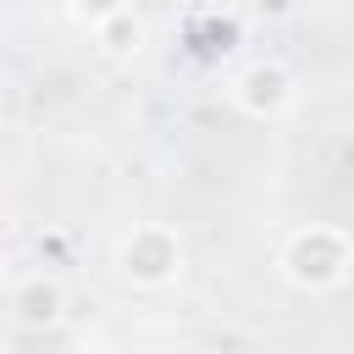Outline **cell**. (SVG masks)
I'll return each mask as SVG.
<instances>
[{
	"instance_id": "3",
	"label": "cell",
	"mask_w": 354,
	"mask_h": 354,
	"mask_svg": "<svg viewBox=\"0 0 354 354\" xmlns=\"http://www.w3.org/2000/svg\"><path fill=\"white\" fill-rule=\"evenodd\" d=\"M227 100H232L243 116L271 122V116H282V111L299 100V77H293L288 61H277V55H254V61H243V66L232 72Z\"/></svg>"
},
{
	"instance_id": "2",
	"label": "cell",
	"mask_w": 354,
	"mask_h": 354,
	"mask_svg": "<svg viewBox=\"0 0 354 354\" xmlns=\"http://www.w3.org/2000/svg\"><path fill=\"white\" fill-rule=\"evenodd\" d=\"M111 266H116V277H122L127 288L160 293V288H171V282L188 271V243H183V232H177L171 221H138V227L122 232Z\"/></svg>"
},
{
	"instance_id": "1",
	"label": "cell",
	"mask_w": 354,
	"mask_h": 354,
	"mask_svg": "<svg viewBox=\"0 0 354 354\" xmlns=\"http://www.w3.org/2000/svg\"><path fill=\"white\" fill-rule=\"evenodd\" d=\"M354 271V232L332 221H304L277 249V277L299 293H332Z\"/></svg>"
},
{
	"instance_id": "7",
	"label": "cell",
	"mask_w": 354,
	"mask_h": 354,
	"mask_svg": "<svg viewBox=\"0 0 354 354\" xmlns=\"http://www.w3.org/2000/svg\"><path fill=\"white\" fill-rule=\"evenodd\" d=\"M149 354H166V348H149Z\"/></svg>"
},
{
	"instance_id": "4",
	"label": "cell",
	"mask_w": 354,
	"mask_h": 354,
	"mask_svg": "<svg viewBox=\"0 0 354 354\" xmlns=\"http://www.w3.org/2000/svg\"><path fill=\"white\" fill-rule=\"evenodd\" d=\"M88 39H94V50H100L105 61L127 66V61H138L144 44H149V17H144L138 6H100V11L88 17Z\"/></svg>"
},
{
	"instance_id": "8",
	"label": "cell",
	"mask_w": 354,
	"mask_h": 354,
	"mask_svg": "<svg viewBox=\"0 0 354 354\" xmlns=\"http://www.w3.org/2000/svg\"><path fill=\"white\" fill-rule=\"evenodd\" d=\"M0 271H6V254H0Z\"/></svg>"
},
{
	"instance_id": "5",
	"label": "cell",
	"mask_w": 354,
	"mask_h": 354,
	"mask_svg": "<svg viewBox=\"0 0 354 354\" xmlns=\"http://www.w3.org/2000/svg\"><path fill=\"white\" fill-rule=\"evenodd\" d=\"M11 315H17V326H28V332H55V326L66 321V288H61L50 271H33V277H22V282L11 288Z\"/></svg>"
},
{
	"instance_id": "6",
	"label": "cell",
	"mask_w": 354,
	"mask_h": 354,
	"mask_svg": "<svg viewBox=\"0 0 354 354\" xmlns=\"http://www.w3.org/2000/svg\"><path fill=\"white\" fill-rule=\"evenodd\" d=\"M0 354H17V348H6V343H0Z\"/></svg>"
}]
</instances>
